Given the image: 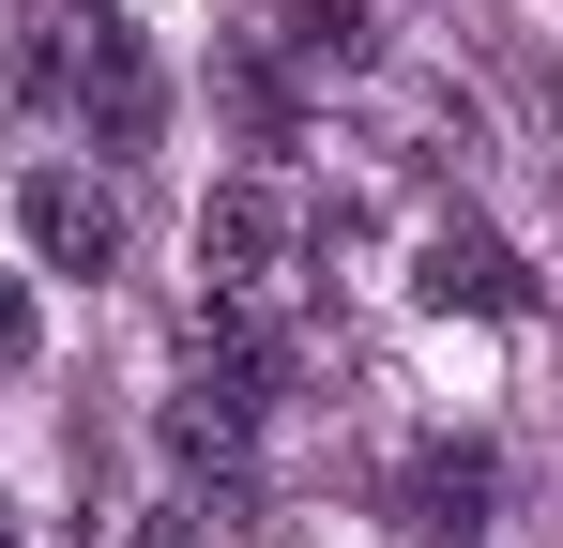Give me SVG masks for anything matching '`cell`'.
<instances>
[{
  "label": "cell",
  "mask_w": 563,
  "mask_h": 548,
  "mask_svg": "<svg viewBox=\"0 0 563 548\" xmlns=\"http://www.w3.org/2000/svg\"><path fill=\"white\" fill-rule=\"evenodd\" d=\"M15 77H31V91H62V107L92 122L107 153H137V138L168 122V77H153V46H137L107 0H46V15H31V46H15Z\"/></svg>",
  "instance_id": "1"
},
{
  "label": "cell",
  "mask_w": 563,
  "mask_h": 548,
  "mask_svg": "<svg viewBox=\"0 0 563 548\" xmlns=\"http://www.w3.org/2000/svg\"><path fill=\"white\" fill-rule=\"evenodd\" d=\"M260 396H275V381H244V365H198V351H184V381H168V412H153V427H168V457H184V472L244 487V472H260Z\"/></svg>",
  "instance_id": "2"
},
{
  "label": "cell",
  "mask_w": 563,
  "mask_h": 548,
  "mask_svg": "<svg viewBox=\"0 0 563 548\" xmlns=\"http://www.w3.org/2000/svg\"><path fill=\"white\" fill-rule=\"evenodd\" d=\"M411 289H427V305H457V320H533V305H549L533 260H518L487 213H442V229H427V260H411Z\"/></svg>",
  "instance_id": "3"
},
{
  "label": "cell",
  "mask_w": 563,
  "mask_h": 548,
  "mask_svg": "<svg viewBox=\"0 0 563 548\" xmlns=\"http://www.w3.org/2000/svg\"><path fill=\"white\" fill-rule=\"evenodd\" d=\"M289 229H305V213H289V183H213V198H198V274L260 305V289L289 274Z\"/></svg>",
  "instance_id": "4"
},
{
  "label": "cell",
  "mask_w": 563,
  "mask_h": 548,
  "mask_svg": "<svg viewBox=\"0 0 563 548\" xmlns=\"http://www.w3.org/2000/svg\"><path fill=\"white\" fill-rule=\"evenodd\" d=\"M15 213H31V260H46V274H107V260H122V198H107L92 168H31Z\"/></svg>",
  "instance_id": "5"
},
{
  "label": "cell",
  "mask_w": 563,
  "mask_h": 548,
  "mask_svg": "<svg viewBox=\"0 0 563 548\" xmlns=\"http://www.w3.org/2000/svg\"><path fill=\"white\" fill-rule=\"evenodd\" d=\"M487 503H503V472H487V442H427L411 457V472H396V518H411V534L442 548V534H487Z\"/></svg>",
  "instance_id": "6"
},
{
  "label": "cell",
  "mask_w": 563,
  "mask_h": 548,
  "mask_svg": "<svg viewBox=\"0 0 563 548\" xmlns=\"http://www.w3.org/2000/svg\"><path fill=\"white\" fill-rule=\"evenodd\" d=\"M275 46H289V77H366L380 0H275Z\"/></svg>",
  "instance_id": "7"
},
{
  "label": "cell",
  "mask_w": 563,
  "mask_h": 548,
  "mask_svg": "<svg viewBox=\"0 0 563 548\" xmlns=\"http://www.w3.org/2000/svg\"><path fill=\"white\" fill-rule=\"evenodd\" d=\"M137 548H213V518H198V503H153V518H137Z\"/></svg>",
  "instance_id": "8"
},
{
  "label": "cell",
  "mask_w": 563,
  "mask_h": 548,
  "mask_svg": "<svg viewBox=\"0 0 563 548\" xmlns=\"http://www.w3.org/2000/svg\"><path fill=\"white\" fill-rule=\"evenodd\" d=\"M0 365H31V289L0 274Z\"/></svg>",
  "instance_id": "9"
},
{
  "label": "cell",
  "mask_w": 563,
  "mask_h": 548,
  "mask_svg": "<svg viewBox=\"0 0 563 548\" xmlns=\"http://www.w3.org/2000/svg\"><path fill=\"white\" fill-rule=\"evenodd\" d=\"M0 548H15V503H0Z\"/></svg>",
  "instance_id": "10"
}]
</instances>
